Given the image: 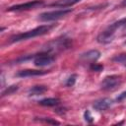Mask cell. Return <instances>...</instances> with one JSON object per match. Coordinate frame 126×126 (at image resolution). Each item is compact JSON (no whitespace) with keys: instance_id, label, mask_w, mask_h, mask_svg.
<instances>
[{"instance_id":"obj_19","label":"cell","mask_w":126,"mask_h":126,"mask_svg":"<svg viewBox=\"0 0 126 126\" xmlns=\"http://www.w3.org/2000/svg\"><path fill=\"white\" fill-rule=\"evenodd\" d=\"M39 120L40 121H43V122H45V123H48V124H53V125H59L60 123L58 122V121H56V120H53V119H51V118H39Z\"/></svg>"},{"instance_id":"obj_5","label":"cell","mask_w":126,"mask_h":126,"mask_svg":"<svg viewBox=\"0 0 126 126\" xmlns=\"http://www.w3.org/2000/svg\"><path fill=\"white\" fill-rule=\"evenodd\" d=\"M122 83L121 76L118 75H110L106 76L100 83V88L103 91H113L117 89Z\"/></svg>"},{"instance_id":"obj_18","label":"cell","mask_w":126,"mask_h":126,"mask_svg":"<svg viewBox=\"0 0 126 126\" xmlns=\"http://www.w3.org/2000/svg\"><path fill=\"white\" fill-rule=\"evenodd\" d=\"M84 118H85V120H86L88 123H92V122H93V116L91 115V112H90L89 110H86V111L84 112Z\"/></svg>"},{"instance_id":"obj_4","label":"cell","mask_w":126,"mask_h":126,"mask_svg":"<svg viewBox=\"0 0 126 126\" xmlns=\"http://www.w3.org/2000/svg\"><path fill=\"white\" fill-rule=\"evenodd\" d=\"M73 10L72 9H61V10H55L50 12H44L41 13L38 17V20L41 22H50V21H56L63 17H66L68 14H70Z\"/></svg>"},{"instance_id":"obj_12","label":"cell","mask_w":126,"mask_h":126,"mask_svg":"<svg viewBox=\"0 0 126 126\" xmlns=\"http://www.w3.org/2000/svg\"><path fill=\"white\" fill-rule=\"evenodd\" d=\"M46 91H47V87H45V86H41V85L33 86V87H32V88L29 89L28 94H29L30 96H32V95H39V94H44Z\"/></svg>"},{"instance_id":"obj_14","label":"cell","mask_w":126,"mask_h":126,"mask_svg":"<svg viewBox=\"0 0 126 126\" xmlns=\"http://www.w3.org/2000/svg\"><path fill=\"white\" fill-rule=\"evenodd\" d=\"M18 89H19V87H18V86H15V85L10 86V87H8L6 90H4V91L2 92V96L12 94H14L15 92H17V91H18Z\"/></svg>"},{"instance_id":"obj_21","label":"cell","mask_w":126,"mask_h":126,"mask_svg":"<svg viewBox=\"0 0 126 126\" xmlns=\"http://www.w3.org/2000/svg\"><path fill=\"white\" fill-rule=\"evenodd\" d=\"M122 36H126V26L122 29Z\"/></svg>"},{"instance_id":"obj_20","label":"cell","mask_w":126,"mask_h":126,"mask_svg":"<svg viewBox=\"0 0 126 126\" xmlns=\"http://www.w3.org/2000/svg\"><path fill=\"white\" fill-rule=\"evenodd\" d=\"M125 98H126V91L123 92V93H121L120 94H118V96L116 97V100H117V101H122V100L125 99Z\"/></svg>"},{"instance_id":"obj_13","label":"cell","mask_w":126,"mask_h":126,"mask_svg":"<svg viewBox=\"0 0 126 126\" xmlns=\"http://www.w3.org/2000/svg\"><path fill=\"white\" fill-rule=\"evenodd\" d=\"M38 103L43 106H56L60 103V99L57 97H47L39 100Z\"/></svg>"},{"instance_id":"obj_9","label":"cell","mask_w":126,"mask_h":126,"mask_svg":"<svg viewBox=\"0 0 126 126\" xmlns=\"http://www.w3.org/2000/svg\"><path fill=\"white\" fill-rule=\"evenodd\" d=\"M100 57V52L96 49H92V50H89L85 53H82L80 55V59L83 60L84 62H95L98 58Z\"/></svg>"},{"instance_id":"obj_16","label":"cell","mask_w":126,"mask_h":126,"mask_svg":"<svg viewBox=\"0 0 126 126\" xmlns=\"http://www.w3.org/2000/svg\"><path fill=\"white\" fill-rule=\"evenodd\" d=\"M90 69H91L92 71H94V72H100V71L103 70V66H102L101 64L93 62V63H91V65H90Z\"/></svg>"},{"instance_id":"obj_17","label":"cell","mask_w":126,"mask_h":126,"mask_svg":"<svg viewBox=\"0 0 126 126\" xmlns=\"http://www.w3.org/2000/svg\"><path fill=\"white\" fill-rule=\"evenodd\" d=\"M76 78H77V75H76V74L71 75V76L67 79V81H66V86H67V87H72V86H74V84H75V82H76Z\"/></svg>"},{"instance_id":"obj_2","label":"cell","mask_w":126,"mask_h":126,"mask_svg":"<svg viewBox=\"0 0 126 126\" xmlns=\"http://www.w3.org/2000/svg\"><path fill=\"white\" fill-rule=\"evenodd\" d=\"M125 26H126V18L114 22L113 24H111L110 26H108L103 32H101L97 35V37H96L97 42H98V43H101V44L110 43L111 41H113L116 32H117L119 30L123 29Z\"/></svg>"},{"instance_id":"obj_11","label":"cell","mask_w":126,"mask_h":126,"mask_svg":"<svg viewBox=\"0 0 126 126\" xmlns=\"http://www.w3.org/2000/svg\"><path fill=\"white\" fill-rule=\"evenodd\" d=\"M81 0H57L51 4H49V6L51 7H70V6H73L77 3H79Z\"/></svg>"},{"instance_id":"obj_22","label":"cell","mask_w":126,"mask_h":126,"mask_svg":"<svg viewBox=\"0 0 126 126\" xmlns=\"http://www.w3.org/2000/svg\"><path fill=\"white\" fill-rule=\"evenodd\" d=\"M121 5H122V6H124V7H126V0H123V1H122V3H121Z\"/></svg>"},{"instance_id":"obj_8","label":"cell","mask_w":126,"mask_h":126,"mask_svg":"<svg viewBox=\"0 0 126 126\" xmlns=\"http://www.w3.org/2000/svg\"><path fill=\"white\" fill-rule=\"evenodd\" d=\"M49 73V71L45 70H35V69H25L21 70L16 73V76L19 78H28V77H35V76H42Z\"/></svg>"},{"instance_id":"obj_3","label":"cell","mask_w":126,"mask_h":126,"mask_svg":"<svg viewBox=\"0 0 126 126\" xmlns=\"http://www.w3.org/2000/svg\"><path fill=\"white\" fill-rule=\"evenodd\" d=\"M70 46H71V40L69 38L62 37V38H57V39H54V40L48 42L46 44V47L43 48V51L52 54L54 52H59V51L65 50V49L69 48Z\"/></svg>"},{"instance_id":"obj_6","label":"cell","mask_w":126,"mask_h":126,"mask_svg":"<svg viewBox=\"0 0 126 126\" xmlns=\"http://www.w3.org/2000/svg\"><path fill=\"white\" fill-rule=\"evenodd\" d=\"M54 61H55V57L53 56V54L44 51L33 56V64L37 67H45L51 65Z\"/></svg>"},{"instance_id":"obj_10","label":"cell","mask_w":126,"mask_h":126,"mask_svg":"<svg viewBox=\"0 0 126 126\" xmlns=\"http://www.w3.org/2000/svg\"><path fill=\"white\" fill-rule=\"evenodd\" d=\"M112 103H113L112 99H110L108 97H103V98H100V99L94 101V103L93 104V107L96 111H104V110L108 109Z\"/></svg>"},{"instance_id":"obj_7","label":"cell","mask_w":126,"mask_h":126,"mask_svg":"<svg viewBox=\"0 0 126 126\" xmlns=\"http://www.w3.org/2000/svg\"><path fill=\"white\" fill-rule=\"evenodd\" d=\"M43 5V1L41 0H33V1H30V2H26V3H22V4H17V5H13L7 8L6 11L9 12H15V11H27V10H31V9H35L38 8L40 6Z\"/></svg>"},{"instance_id":"obj_15","label":"cell","mask_w":126,"mask_h":126,"mask_svg":"<svg viewBox=\"0 0 126 126\" xmlns=\"http://www.w3.org/2000/svg\"><path fill=\"white\" fill-rule=\"evenodd\" d=\"M112 61L117 63H126V53H122L119 55H116L112 58Z\"/></svg>"},{"instance_id":"obj_1","label":"cell","mask_w":126,"mask_h":126,"mask_svg":"<svg viewBox=\"0 0 126 126\" xmlns=\"http://www.w3.org/2000/svg\"><path fill=\"white\" fill-rule=\"evenodd\" d=\"M54 28V25H41L39 27H36L31 31L25 32H21V33H17L14 34L10 37V42H19L22 40H27L30 38H33L36 36H40L43 34L48 33L52 29Z\"/></svg>"}]
</instances>
